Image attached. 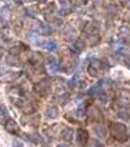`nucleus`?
Here are the masks:
<instances>
[{
    "label": "nucleus",
    "mask_w": 130,
    "mask_h": 147,
    "mask_svg": "<svg viewBox=\"0 0 130 147\" xmlns=\"http://www.w3.org/2000/svg\"><path fill=\"white\" fill-rule=\"evenodd\" d=\"M6 129H7L11 133H16L18 130V128H17V124L15 123L12 119H9L7 121V123H6Z\"/></svg>",
    "instance_id": "nucleus-1"
},
{
    "label": "nucleus",
    "mask_w": 130,
    "mask_h": 147,
    "mask_svg": "<svg viewBox=\"0 0 130 147\" xmlns=\"http://www.w3.org/2000/svg\"><path fill=\"white\" fill-rule=\"evenodd\" d=\"M43 47H45L46 50H48V51H55V48H57V45H55V42L48 40V41H46L45 44H43Z\"/></svg>",
    "instance_id": "nucleus-2"
},
{
    "label": "nucleus",
    "mask_w": 130,
    "mask_h": 147,
    "mask_svg": "<svg viewBox=\"0 0 130 147\" xmlns=\"http://www.w3.org/2000/svg\"><path fill=\"white\" fill-rule=\"evenodd\" d=\"M95 131H96V134L100 138H105V136H106V130H105L104 128H101V127H96L95 128Z\"/></svg>",
    "instance_id": "nucleus-3"
},
{
    "label": "nucleus",
    "mask_w": 130,
    "mask_h": 147,
    "mask_svg": "<svg viewBox=\"0 0 130 147\" xmlns=\"http://www.w3.org/2000/svg\"><path fill=\"white\" fill-rule=\"evenodd\" d=\"M89 147H104L99 141H96V140H93V141H90V146Z\"/></svg>",
    "instance_id": "nucleus-4"
},
{
    "label": "nucleus",
    "mask_w": 130,
    "mask_h": 147,
    "mask_svg": "<svg viewBox=\"0 0 130 147\" xmlns=\"http://www.w3.org/2000/svg\"><path fill=\"white\" fill-rule=\"evenodd\" d=\"M15 147H21V146H20V145H18V144L16 142V144H15Z\"/></svg>",
    "instance_id": "nucleus-5"
},
{
    "label": "nucleus",
    "mask_w": 130,
    "mask_h": 147,
    "mask_svg": "<svg viewBox=\"0 0 130 147\" xmlns=\"http://www.w3.org/2000/svg\"><path fill=\"white\" fill-rule=\"evenodd\" d=\"M57 147H66V146H63V145H58Z\"/></svg>",
    "instance_id": "nucleus-6"
}]
</instances>
